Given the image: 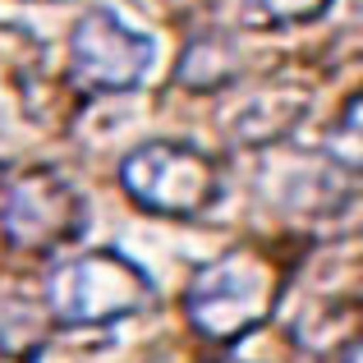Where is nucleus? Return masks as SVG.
<instances>
[{
    "instance_id": "obj_3",
    "label": "nucleus",
    "mask_w": 363,
    "mask_h": 363,
    "mask_svg": "<svg viewBox=\"0 0 363 363\" xmlns=\"http://www.w3.org/2000/svg\"><path fill=\"white\" fill-rule=\"evenodd\" d=\"M120 179L133 203L157 216H198L216 198V166L179 143H147L129 152Z\"/></svg>"
},
{
    "instance_id": "obj_7",
    "label": "nucleus",
    "mask_w": 363,
    "mask_h": 363,
    "mask_svg": "<svg viewBox=\"0 0 363 363\" xmlns=\"http://www.w3.org/2000/svg\"><path fill=\"white\" fill-rule=\"evenodd\" d=\"M331 0H240V14L248 28H290L327 14Z\"/></svg>"
},
{
    "instance_id": "obj_4",
    "label": "nucleus",
    "mask_w": 363,
    "mask_h": 363,
    "mask_svg": "<svg viewBox=\"0 0 363 363\" xmlns=\"http://www.w3.org/2000/svg\"><path fill=\"white\" fill-rule=\"evenodd\" d=\"M152 42L133 28H124L111 9H92L69 42V69L92 92H124L147 74Z\"/></svg>"
},
{
    "instance_id": "obj_8",
    "label": "nucleus",
    "mask_w": 363,
    "mask_h": 363,
    "mask_svg": "<svg viewBox=\"0 0 363 363\" xmlns=\"http://www.w3.org/2000/svg\"><path fill=\"white\" fill-rule=\"evenodd\" d=\"M327 157L363 175V92L345 106V116L327 129Z\"/></svg>"
},
{
    "instance_id": "obj_1",
    "label": "nucleus",
    "mask_w": 363,
    "mask_h": 363,
    "mask_svg": "<svg viewBox=\"0 0 363 363\" xmlns=\"http://www.w3.org/2000/svg\"><path fill=\"white\" fill-rule=\"evenodd\" d=\"M272 294H276L272 267H262L248 253H230L194 276V285L184 294V308H189V322L203 336L235 340L272 313V303H276Z\"/></svg>"
},
{
    "instance_id": "obj_2",
    "label": "nucleus",
    "mask_w": 363,
    "mask_h": 363,
    "mask_svg": "<svg viewBox=\"0 0 363 363\" xmlns=\"http://www.w3.org/2000/svg\"><path fill=\"white\" fill-rule=\"evenodd\" d=\"M147 299V276L120 253H88L55 267L46 281V303L69 327H97L116 322L124 313L143 308Z\"/></svg>"
},
{
    "instance_id": "obj_6",
    "label": "nucleus",
    "mask_w": 363,
    "mask_h": 363,
    "mask_svg": "<svg viewBox=\"0 0 363 363\" xmlns=\"http://www.w3.org/2000/svg\"><path fill=\"white\" fill-rule=\"evenodd\" d=\"M235 69H240V51L225 37H198L179 60V83L184 88H221L235 79Z\"/></svg>"
},
{
    "instance_id": "obj_5",
    "label": "nucleus",
    "mask_w": 363,
    "mask_h": 363,
    "mask_svg": "<svg viewBox=\"0 0 363 363\" xmlns=\"http://www.w3.org/2000/svg\"><path fill=\"white\" fill-rule=\"evenodd\" d=\"M83 225V203L60 175H46V170H33V175L14 179L5 198V235L18 248H55L65 240H74Z\"/></svg>"
}]
</instances>
